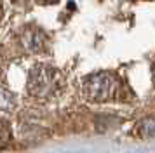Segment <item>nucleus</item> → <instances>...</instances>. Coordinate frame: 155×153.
I'll list each match as a JSON object with an SVG mask.
<instances>
[{"label": "nucleus", "instance_id": "1", "mask_svg": "<svg viewBox=\"0 0 155 153\" xmlns=\"http://www.w3.org/2000/svg\"><path fill=\"white\" fill-rule=\"evenodd\" d=\"M84 90H85V96L91 101H98V103L108 101L117 92V78L108 71L94 73V75L85 78Z\"/></svg>", "mask_w": 155, "mask_h": 153}, {"label": "nucleus", "instance_id": "2", "mask_svg": "<svg viewBox=\"0 0 155 153\" xmlns=\"http://www.w3.org/2000/svg\"><path fill=\"white\" fill-rule=\"evenodd\" d=\"M28 92L35 97H49L58 89V73L49 66H35L28 75Z\"/></svg>", "mask_w": 155, "mask_h": 153}, {"label": "nucleus", "instance_id": "3", "mask_svg": "<svg viewBox=\"0 0 155 153\" xmlns=\"http://www.w3.org/2000/svg\"><path fill=\"white\" fill-rule=\"evenodd\" d=\"M136 131L141 138H155V118L147 117L140 120L138 125H136Z\"/></svg>", "mask_w": 155, "mask_h": 153}, {"label": "nucleus", "instance_id": "4", "mask_svg": "<svg viewBox=\"0 0 155 153\" xmlns=\"http://www.w3.org/2000/svg\"><path fill=\"white\" fill-rule=\"evenodd\" d=\"M11 139H12V131H11V127H9V124L4 118H0V150H2L4 146H7L9 143H11Z\"/></svg>", "mask_w": 155, "mask_h": 153}, {"label": "nucleus", "instance_id": "5", "mask_svg": "<svg viewBox=\"0 0 155 153\" xmlns=\"http://www.w3.org/2000/svg\"><path fill=\"white\" fill-rule=\"evenodd\" d=\"M153 82H155V70H153Z\"/></svg>", "mask_w": 155, "mask_h": 153}]
</instances>
